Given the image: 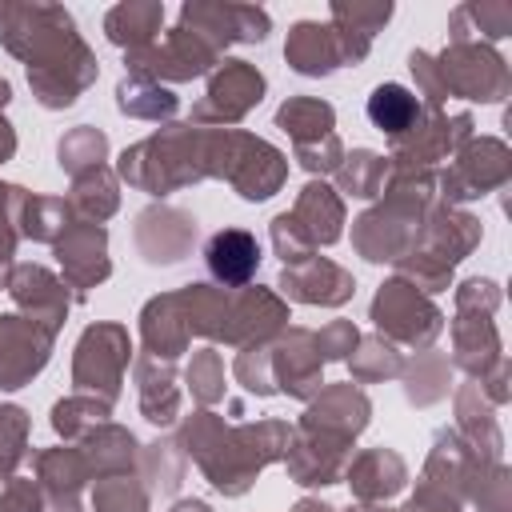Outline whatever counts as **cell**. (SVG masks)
<instances>
[{"mask_svg":"<svg viewBox=\"0 0 512 512\" xmlns=\"http://www.w3.org/2000/svg\"><path fill=\"white\" fill-rule=\"evenodd\" d=\"M204 256H208L212 276L224 280V284H244V280H252V272H256V264H260L256 240H252L248 232H240V228L216 232V236L208 240Z\"/></svg>","mask_w":512,"mask_h":512,"instance_id":"obj_1","label":"cell"},{"mask_svg":"<svg viewBox=\"0 0 512 512\" xmlns=\"http://www.w3.org/2000/svg\"><path fill=\"white\" fill-rule=\"evenodd\" d=\"M416 116V100L400 88V84H384L368 96V120L384 132H404Z\"/></svg>","mask_w":512,"mask_h":512,"instance_id":"obj_2","label":"cell"}]
</instances>
